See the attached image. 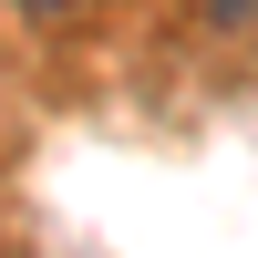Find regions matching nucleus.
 Listing matches in <instances>:
<instances>
[{
	"label": "nucleus",
	"instance_id": "nucleus-1",
	"mask_svg": "<svg viewBox=\"0 0 258 258\" xmlns=\"http://www.w3.org/2000/svg\"><path fill=\"white\" fill-rule=\"evenodd\" d=\"M207 21H227V31H238V21H258V0H207Z\"/></svg>",
	"mask_w": 258,
	"mask_h": 258
},
{
	"label": "nucleus",
	"instance_id": "nucleus-2",
	"mask_svg": "<svg viewBox=\"0 0 258 258\" xmlns=\"http://www.w3.org/2000/svg\"><path fill=\"white\" fill-rule=\"evenodd\" d=\"M31 11H62V0H31Z\"/></svg>",
	"mask_w": 258,
	"mask_h": 258
}]
</instances>
